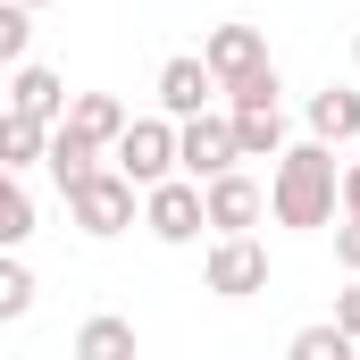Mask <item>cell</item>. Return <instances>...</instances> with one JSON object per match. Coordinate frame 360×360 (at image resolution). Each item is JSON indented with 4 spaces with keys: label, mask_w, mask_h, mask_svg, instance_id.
Instances as JSON below:
<instances>
[{
    "label": "cell",
    "mask_w": 360,
    "mask_h": 360,
    "mask_svg": "<svg viewBox=\"0 0 360 360\" xmlns=\"http://www.w3.org/2000/svg\"><path fill=\"white\" fill-rule=\"evenodd\" d=\"M42 151H51V126H34V117L0 109V168H8V176H25V168H42Z\"/></svg>",
    "instance_id": "9a60e30c"
},
{
    "label": "cell",
    "mask_w": 360,
    "mask_h": 360,
    "mask_svg": "<svg viewBox=\"0 0 360 360\" xmlns=\"http://www.w3.org/2000/svg\"><path fill=\"white\" fill-rule=\"evenodd\" d=\"M201 68H210L218 92H235L243 76H260L276 59H269V34H260V25H210V34H201Z\"/></svg>",
    "instance_id": "8992f818"
},
{
    "label": "cell",
    "mask_w": 360,
    "mask_h": 360,
    "mask_svg": "<svg viewBox=\"0 0 360 360\" xmlns=\"http://www.w3.org/2000/svg\"><path fill=\"white\" fill-rule=\"evenodd\" d=\"M226 168H243V160H235V126H226V109L184 117V126H176V176L210 184V176H226Z\"/></svg>",
    "instance_id": "5b68a950"
},
{
    "label": "cell",
    "mask_w": 360,
    "mask_h": 360,
    "mask_svg": "<svg viewBox=\"0 0 360 360\" xmlns=\"http://www.w3.org/2000/svg\"><path fill=\"white\" fill-rule=\"evenodd\" d=\"M335 260H344V276H360V218L335 226Z\"/></svg>",
    "instance_id": "603a6c76"
},
{
    "label": "cell",
    "mask_w": 360,
    "mask_h": 360,
    "mask_svg": "<svg viewBox=\"0 0 360 360\" xmlns=\"http://www.w3.org/2000/svg\"><path fill=\"white\" fill-rule=\"evenodd\" d=\"M25 235H34V193L0 168V252H25Z\"/></svg>",
    "instance_id": "ac0fdd59"
},
{
    "label": "cell",
    "mask_w": 360,
    "mask_h": 360,
    "mask_svg": "<svg viewBox=\"0 0 360 360\" xmlns=\"http://www.w3.org/2000/svg\"><path fill=\"white\" fill-rule=\"evenodd\" d=\"M252 101H276V68H260V76H243L226 92V109H252Z\"/></svg>",
    "instance_id": "44dd1931"
},
{
    "label": "cell",
    "mask_w": 360,
    "mask_h": 360,
    "mask_svg": "<svg viewBox=\"0 0 360 360\" xmlns=\"http://www.w3.org/2000/svg\"><path fill=\"white\" fill-rule=\"evenodd\" d=\"M352 59H360V34H352Z\"/></svg>",
    "instance_id": "484cf974"
},
{
    "label": "cell",
    "mask_w": 360,
    "mask_h": 360,
    "mask_svg": "<svg viewBox=\"0 0 360 360\" xmlns=\"http://www.w3.org/2000/svg\"><path fill=\"white\" fill-rule=\"evenodd\" d=\"M210 68H201V51H176V59H160V117H201V109H210Z\"/></svg>",
    "instance_id": "30bf717a"
},
{
    "label": "cell",
    "mask_w": 360,
    "mask_h": 360,
    "mask_svg": "<svg viewBox=\"0 0 360 360\" xmlns=\"http://www.w3.org/2000/svg\"><path fill=\"white\" fill-rule=\"evenodd\" d=\"M201 285H210L218 302H252V293H269V243H260V235H218L210 260H201Z\"/></svg>",
    "instance_id": "277c9868"
},
{
    "label": "cell",
    "mask_w": 360,
    "mask_h": 360,
    "mask_svg": "<svg viewBox=\"0 0 360 360\" xmlns=\"http://www.w3.org/2000/svg\"><path fill=\"white\" fill-rule=\"evenodd\" d=\"M68 101H76L68 76H59V68H42V59H25V68L8 76V109H17V117H34V126H68Z\"/></svg>",
    "instance_id": "9c48e42d"
},
{
    "label": "cell",
    "mask_w": 360,
    "mask_h": 360,
    "mask_svg": "<svg viewBox=\"0 0 360 360\" xmlns=\"http://www.w3.org/2000/svg\"><path fill=\"white\" fill-rule=\"evenodd\" d=\"M126 117H134V109H126L117 92H76V101H68V134H84L92 151H109V143L126 134Z\"/></svg>",
    "instance_id": "8fae6325"
},
{
    "label": "cell",
    "mask_w": 360,
    "mask_h": 360,
    "mask_svg": "<svg viewBox=\"0 0 360 360\" xmlns=\"http://www.w3.org/2000/svg\"><path fill=\"white\" fill-rule=\"evenodd\" d=\"M335 151L327 143H285L269 168V218L276 226H293V235H319V226H335Z\"/></svg>",
    "instance_id": "6da1fadb"
},
{
    "label": "cell",
    "mask_w": 360,
    "mask_h": 360,
    "mask_svg": "<svg viewBox=\"0 0 360 360\" xmlns=\"http://www.w3.org/2000/svg\"><path fill=\"white\" fill-rule=\"evenodd\" d=\"M134 201H143V193L117 176V168H92L84 184H68V226L92 235V243H109V235H126V226H134Z\"/></svg>",
    "instance_id": "7a4b0ae2"
},
{
    "label": "cell",
    "mask_w": 360,
    "mask_h": 360,
    "mask_svg": "<svg viewBox=\"0 0 360 360\" xmlns=\"http://www.w3.org/2000/svg\"><path fill=\"white\" fill-rule=\"evenodd\" d=\"M76 360H143V335H134V319H84L76 327Z\"/></svg>",
    "instance_id": "5bb4252c"
},
{
    "label": "cell",
    "mask_w": 360,
    "mask_h": 360,
    "mask_svg": "<svg viewBox=\"0 0 360 360\" xmlns=\"http://www.w3.org/2000/svg\"><path fill=\"white\" fill-rule=\"evenodd\" d=\"M42 168H51V176H59V193H68V184H84L92 168H101V151H92L84 134H68V126H51V151H42Z\"/></svg>",
    "instance_id": "2e32d148"
},
{
    "label": "cell",
    "mask_w": 360,
    "mask_h": 360,
    "mask_svg": "<svg viewBox=\"0 0 360 360\" xmlns=\"http://www.w3.org/2000/svg\"><path fill=\"white\" fill-rule=\"evenodd\" d=\"M143 226H151V235H160V243H201V226H210V218H201V184L193 176H168V184H151V193H143Z\"/></svg>",
    "instance_id": "52a82bcc"
},
{
    "label": "cell",
    "mask_w": 360,
    "mask_h": 360,
    "mask_svg": "<svg viewBox=\"0 0 360 360\" xmlns=\"http://www.w3.org/2000/svg\"><path fill=\"white\" fill-rule=\"evenodd\" d=\"M335 210H344V218H360V160L335 176Z\"/></svg>",
    "instance_id": "cb8c5ba5"
},
{
    "label": "cell",
    "mask_w": 360,
    "mask_h": 360,
    "mask_svg": "<svg viewBox=\"0 0 360 360\" xmlns=\"http://www.w3.org/2000/svg\"><path fill=\"white\" fill-rule=\"evenodd\" d=\"M17 8H51V0H17Z\"/></svg>",
    "instance_id": "d4e9b609"
},
{
    "label": "cell",
    "mask_w": 360,
    "mask_h": 360,
    "mask_svg": "<svg viewBox=\"0 0 360 360\" xmlns=\"http://www.w3.org/2000/svg\"><path fill=\"white\" fill-rule=\"evenodd\" d=\"M25 51H34V8L0 0V68H25Z\"/></svg>",
    "instance_id": "ffe728a7"
},
{
    "label": "cell",
    "mask_w": 360,
    "mask_h": 360,
    "mask_svg": "<svg viewBox=\"0 0 360 360\" xmlns=\"http://www.w3.org/2000/svg\"><path fill=\"white\" fill-rule=\"evenodd\" d=\"M109 160H117V176L134 184V193L168 184L176 176V117H126V134L109 143Z\"/></svg>",
    "instance_id": "3957f363"
},
{
    "label": "cell",
    "mask_w": 360,
    "mask_h": 360,
    "mask_svg": "<svg viewBox=\"0 0 360 360\" xmlns=\"http://www.w3.org/2000/svg\"><path fill=\"white\" fill-rule=\"evenodd\" d=\"M310 143H360V92L352 84H327V92H310Z\"/></svg>",
    "instance_id": "4fadbf2b"
},
{
    "label": "cell",
    "mask_w": 360,
    "mask_h": 360,
    "mask_svg": "<svg viewBox=\"0 0 360 360\" xmlns=\"http://www.w3.org/2000/svg\"><path fill=\"white\" fill-rule=\"evenodd\" d=\"M285 360H360V344L344 335V327H335V319H310V327H293Z\"/></svg>",
    "instance_id": "e0dca14e"
},
{
    "label": "cell",
    "mask_w": 360,
    "mask_h": 360,
    "mask_svg": "<svg viewBox=\"0 0 360 360\" xmlns=\"http://www.w3.org/2000/svg\"><path fill=\"white\" fill-rule=\"evenodd\" d=\"M34 293H42V285H34V269H25L17 252H0V327H17V319L34 310Z\"/></svg>",
    "instance_id": "d6986e66"
},
{
    "label": "cell",
    "mask_w": 360,
    "mask_h": 360,
    "mask_svg": "<svg viewBox=\"0 0 360 360\" xmlns=\"http://www.w3.org/2000/svg\"><path fill=\"white\" fill-rule=\"evenodd\" d=\"M201 218H210V235H252L269 218V193L243 176V168H226V176L201 184Z\"/></svg>",
    "instance_id": "ba28073f"
},
{
    "label": "cell",
    "mask_w": 360,
    "mask_h": 360,
    "mask_svg": "<svg viewBox=\"0 0 360 360\" xmlns=\"http://www.w3.org/2000/svg\"><path fill=\"white\" fill-rule=\"evenodd\" d=\"M226 126H235V160H276V151H285V109H276V101L226 109Z\"/></svg>",
    "instance_id": "7c38bea8"
},
{
    "label": "cell",
    "mask_w": 360,
    "mask_h": 360,
    "mask_svg": "<svg viewBox=\"0 0 360 360\" xmlns=\"http://www.w3.org/2000/svg\"><path fill=\"white\" fill-rule=\"evenodd\" d=\"M335 327H344V335H352V344H360V276H352V285H344V293H335Z\"/></svg>",
    "instance_id": "7402d4cb"
}]
</instances>
